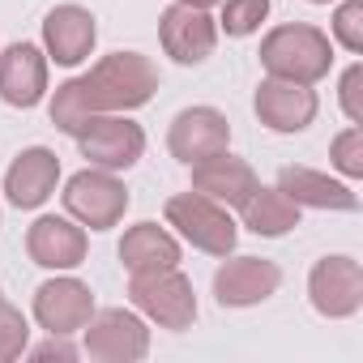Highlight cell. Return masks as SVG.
I'll list each match as a JSON object with an SVG mask.
<instances>
[{
	"label": "cell",
	"mask_w": 363,
	"mask_h": 363,
	"mask_svg": "<svg viewBox=\"0 0 363 363\" xmlns=\"http://www.w3.org/2000/svg\"><path fill=\"white\" fill-rule=\"evenodd\" d=\"M94 316V295L77 278H48L35 291V320L48 333H82L86 320Z\"/></svg>",
	"instance_id": "4fadbf2b"
},
{
	"label": "cell",
	"mask_w": 363,
	"mask_h": 363,
	"mask_svg": "<svg viewBox=\"0 0 363 363\" xmlns=\"http://www.w3.org/2000/svg\"><path fill=\"white\" fill-rule=\"evenodd\" d=\"M240 210H244V227L252 235H265V240H278V235H286V231L299 227V206L291 197H282L278 189H261L257 184L252 197Z\"/></svg>",
	"instance_id": "44dd1931"
},
{
	"label": "cell",
	"mask_w": 363,
	"mask_h": 363,
	"mask_svg": "<svg viewBox=\"0 0 363 363\" xmlns=\"http://www.w3.org/2000/svg\"><path fill=\"white\" fill-rule=\"evenodd\" d=\"M175 5H193V9H210V5H223V0H175Z\"/></svg>",
	"instance_id": "f1b7e54d"
},
{
	"label": "cell",
	"mask_w": 363,
	"mask_h": 363,
	"mask_svg": "<svg viewBox=\"0 0 363 363\" xmlns=\"http://www.w3.org/2000/svg\"><path fill=\"white\" fill-rule=\"evenodd\" d=\"M26 342H30V325H26L22 308H13V303L0 299V363L26 354Z\"/></svg>",
	"instance_id": "cb8c5ba5"
},
{
	"label": "cell",
	"mask_w": 363,
	"mask_h": 363,
	"mask_svg": "<svg viewBox=\"0 0 363 363\" xmlns=\"http://www.w3.org/2000/svg\"><path fill=\"white\" fill-rule=\"evenodd\" d=\"M342 111L350 124H363V65H350L342 73Z\"/></svg>",
	"instance_id": "4316f807"
},
{
	"label": "cell",
	"mask_w": 363,
	"mask_h": 363,
	"mask_svg": "<svg viewBox=\"0 0 363 363\" xmlns=\"http://www.w3.org/2000/svg\"><path fill=\"white\" fill-rule=\"evenodd\" d=\"M269 18V0H223V18L218 26L231 39H248L261 30V22Z\"/></svg>",
	"instance_id": "603a6c76"
},
{
	"label": "cell",
	"mask_w": 363,
	"mask_h": 363,
	"mask_svg": "<svg viewBox=\"0 0 363 363\" xmlns=\"http://www.w3.org/2000/svg\"><path fill=\"white\" fill-rule=\"evenodd\" d=\"M73 137H77L82 158H90V167H103V171H128L145 154V128L120 111L90 116Z\"/></svg>",
	"instance_id": "8992f818"
},
{
	"label": "cell",
	"mask_w": 363,
	"mask_h": 363,
	"mask_svg": "<svg viewBox=\"0 0 363 363\" xmlns=\"http://www.w3.org/2000/svg\"><path fill=\"white\" fill-rule=\"evenodd\" d=\"M128 299L141 316H150L158 329H189L197 320V291L193 282L171 269H150V274H128Z\"/></svg>",
	"instance_id": "3957f363"
},
{
	"label": "cell",
	"mask_w": 363,
	"mask_h": 363,
	"mask_svg": "<svg viewBox=\"0 0 363 363\" xmlns=\"http://www.w3.org/2000/svg\"><path fill=\"white\" fill-rule=\"evenodd\" d=\"M48 94V52L35 43H13L0 52V99L9 107H35Z\"/></svg>",
	"instance_id": "ac0fdd59"
},
{
	"label": "cell",
	"mask_w": 363,
	"mask_h": 363,
	"mask_svg": "<svg viewBox=\"0 0 363 363\" xmlns=\"http://www.w3.org/2000/svg\"><path fill=\"white\" fill-rule=\"evenodd\" d=\"M261 69L269 77H286V82H320L333 69V43L325 30L308 26V22H286L274 26L261 39Z\"/></svg>",
	"instance_id": "6da1fadb"
},
{
	"label": "cell",
	"mask_w": 363,
	"mask_h": 363,
	"mask_svg": "<svg viewBox=\"0 0 363 363\" xmlns=\"http://www.w3.org/2000/svg\"><path fill=\"white\" fill-rule=\"evenodd\" d=\"M158 39H162V52L175 65H201V60L214 56L218 22L206 9H193V5H167L162 18H158Z\"/></svg>",
	"instance_id": "30bf717a"
},
{
	"label": "cell",
	"mask_w": 363,
	"mask_h": 363,
	"mask_svg": "<svg viewBox=\"0 0 363 363\" xmlns=\"http://www.w3.org/2000/svg\"><path fill=\"white\" fill-rule=\"evenodd\" d=\"M282 197H291L299 210H337V214H354L359 210V197L350 184L342 179H329L325 171H312V167H299V162H286L278 171V184H274Z\"/></svg>",
	"instance_id": "5bb4252c"
},
{
	"label": "cell",
	"mask_w": 363,
	"mask_h": 363,
	"mask_svg": "<svg viewBox=\"0 0 363 363\" xmlns=\"http://www.w3.org/2000/svg\"><path fill=\"white\" fill-rule=\"evenodd\" d=\"M60 197H65L69 218L90 227V231H111L128 210V189L116 179V171H103V167L77 171Z\"/></svg>",
	"instance_id": "5b68a950"
},
{
	"label": "cell",
	"mask_w": 363,
	"mask_h": 363,
	"mask_svg": "<svg viewBox=\"0 0 363 363\" xmlns=\"http://www.w3.org/2000/svg\"><path fill=\"white\" fill-rule=\"evenodd\" d=\"M94 39H99V26H94V13L82 9V5H56L48 18H43V48L56 65L73 69L82 65L90 52H94Z\"/></svg>",
	"instance_id": "e0dca14e"
},
{
	"label": "cell",
	"mask_w": 363,
	"mask_h": 363,
	"mask_svg": "<svg viewBox=\"0 0 363 363\" xmlns=\"http://www.w3.org/2000/svg\"><path fill=\"white\" fill-rule=\"evenodd\" d=\"M329 162H333L342 175H350V179L363 175V128H359V124H350L346 133L333 137V145H329Z\"/></svg>",
	"instance_id": "d4e9b609"
},
{
	"label": "cell",
	"mask_w": 363,
	"mask_h": 363,
	"mask_svg": "<svg viewBox=\"0 0 363 363\" xmlns=\"http://www.w3.org/2000/svg\"><path fill=\"white\" fill-rule=\"evenodd\" d=\"M308 5H329V0H308Z\"/></svg>",
	"instance_id": "f546056e"
},
{
	"label": "cell",
	"mask_w": 363,
	"mask_h": 363,
	"mask_svg": "<svg viewBox=\"0 0 363 363\" xmlns=\"http://www.w3.org/2000/svg\"><path fill=\"white\" fill-rule=\"evenodd\" d=\"M52 124L60 128V133H77L90 116H94V107H90V94H86V82L82 77H69L65 86H56V94H52Z\"/></svg>",
	"instance_id": "7402d4cb"
},
{
	"label": "cell",
	"mask_w": 363,
	"mask_h": 363,
	"mask_svg": "<svg viewBox=\"0 0 363 363\" xmlns=\"http://www.w3.org/2000/svg\"><path fill=\"white\" fill-rule=\"evenodd\" d=\"M86 248H90L86 244V227H77L73 218L43 214L26 231V252L43 269H77L86 261Z\"/></svg>",
	"instance_id": "9a60e30c"
},
{
	"label": "cell",
	"mask_w": 363,
	"mask_h": 363,
	"mask_svg": "<svg viewBox=\"0 0 363 363\" xmlns=\"http://www.w3.org/2000/svg\"><path fill=\"white\" fill-rule=\"evenodd\" d=\"M257 120L274 133H303L316 120V90L303 82H286V77H265L257 86Z\"/></svg>",
	"instance_id": "8fae6325"
},
{
	"label": "cell",
	"mask_w": 363,
	"mask_h": 363,
	"mask_svg": "<svg viewBox=\"0 0 363 363\" xmlns=\"http://www.w3.org/2000/svg\"><path fill=\"white\" fill-rule=\"evenodd\" d=\"M30 354H35V359H52V354H56V359H73V354H77V346H69V342H65V333H52V337H48L43 346H35Z\"/></svg>",
	"instance_id": "83f0119b"
},
{
	"label": "cell",
	"mask_w": 363,
	"mask_h": 363,
	"mask_svg": "<svg viewBox=\"0 0 363 363\" xmlns=\"http://www.w3.org/2000/svg\"><path fill=\"white\" fill-rule=\"evenodd\" d=\"M282 286V269L265 257H231L214 274V299L223 308H257Z\"/></svg>",
	"instance_id": "7c38bea8"
},
{
	"label": "cell",
	"mask_w": 363,
	"mask_h": 363,
	"mask_svg": "<svg viewBox=\"0 0 363 363\" xmlns=\"http://www.w3.org/2000/svg\"><path fill=\"white\" fill-rule=\"evenodd\" d=\"M231 145V124L218 107H184L171 128H167V150L175 162H201V158H214Z\"/></svg>",
	"instance_id": "9c48e42d"
},
{
	"label": "cell",
	"mask_w": 363,
	"mask_h": 363,
	"mask_svg": "<svg viewBox=\"0 0 363 363\" xmlns=\"http://www.w3.org/2000/svg\"><path fill=\"white\" fill-rule=\"evenodd\" d=\"M56 179H60V158L48 145H30L5 171V197L18 210H39L56 193Z\"/></svg>",
	"instance_id": "2e32d148"
},
{
	"label": "cell",
	"mask_w": 363,
	"mask_h": 363,
	"mask_svg": "<svg viewBox=\"0 0 363 363\" xmlns=\"http://www.w3.org/2000/svg\"><path fill=\"white\" fill-rule=\"evenodd\" d=\"M261 184L257 179V171L244 162V158H235V154H214V158H201V162H193V189L197 193H206L210 201H218V206H244L248 197H252V189Z\"/></svg>",
	"instance_id": "d6986e66"
},
{
	"label": "cell",
	"mask_w": 363,
	"mask_h": 363,
	"mask_svg": "<svg viewBox=\"0 0 363 363\" xmlns=\"http://www.w3.org/2000/svg\"><path fill=\"white\" fill-rule=\"evenodd\" d=\"M162 214L197 252H210V257H231L235 252V240H240L235 218L227 214V206L210 201L206 193H197V189L193 193H175V197H167Z\"/></svg>",
	"instance_id": "277c9868"
},
{
	"label": "cell",
	"mask_w": 363,
	"mask_h": 363,
	"mask_svg": "<svg viewBox=\"0 0 363 363\" xmlns=\"http://www.w3.org/2000/svg\"><path fill=\"white\" fill-rule=\"evenodd\" d=\"M312 308L329 320H346L363 308V265L354 257H320L308 274Z\"/></svg>",
	"instance_id": "ba28073f"
},
{
	"label": "cell",
	"mask_w": 363,
	"mask_h": 363,
	"mask_svg": "<svg viewBox=\"0 0 363 363\" xmlns=\"http://www.w3.org/2000/svg\"><path fill=\"white\" fill-rule=\"evenodd\" d=\"M82 82H86L94 116L99 111H137L158 94V69L141 52H111Z\"/></svg>",
	"instance_id": "7a4b0ae2"
},
{
	"label": "cell",
	"mask_w": 363,
	"mask_h": 363,
	"mask_svg": "<svg viewBox=\"0 0 363 363\" xmlns=\"http://www.w3.org/2000/svg\"><path fill=\"white\" fill-rule=\"evenodd\" d=\"M333 39L346 52H363V0H346L333 13Z\"/></svg>",
	"instance_id": "484cf974"
},
{
	"label": "cell",
	"mask_w": 363,
	"mask_h": 363,
	"mask_svg": "<svg viewBox=\"0 0 363 363\" xmlns=\"http://www.w3.org/2000/svg\"><path fill=\"white\" fill-rule=\"evenodd\" d=\"M120 261H124L128 274L171 269V265H179V240L158 223H137L120 240Z\"/></svg>",
	"instance_id": "ffe728a7"
},
{
	"label": "cell",
	"mask_w": 363,
	"mask_h": 363,
	"mask_svg": "<svg viewBox=\"0 0 363 363\" xmlns=\"http://www.w3.org/2000/svg\"><path fill=\"white\" fill-rule=\"evenodd\" d=\"M86 354L99 363H137L150 350V329L128 308H103L86 320Z\"/></svg>",
	"instance_id": "52a82bcc"
}]
</instances>
